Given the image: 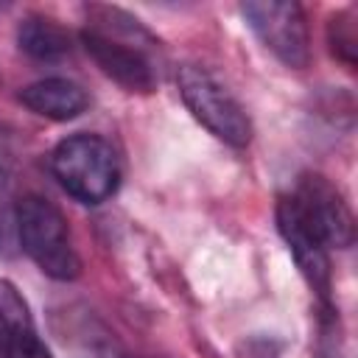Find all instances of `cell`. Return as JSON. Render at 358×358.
Returning a JSON list of instances; mask_svg holds the SVG:
<instances>
[{"label":"cell","instance_id":"obj_1","mask_svg":"<svg viewBox=\"0 0 358 358\" xmlns=\"http://www.w3.org/2000/svg\"><path fill=\"white\" fill-rule=\"evenodd\" d=\"M95 17L84 31L81 42L95 64L129 92H151L157 84V70L145 45L151 36L117 8H95Z\"/></svg>","mask_w":358,"mask_h":358},{"label":"cell","instance_id":"obj_2","mask_svg":"<svg viewBox=\"0 0 358 358\" xmlns=\"http://www.w3.org/2000/svg\"><path fill=\"white\" fill-rule=\"evenodd\" d=\"M17 243L53 280H76L81 274L67 221L45 196L28 193L17 199Z\"/></svg>","mask_w":358,"mask_h":358},{"label":"cell","instance_id":"obj_3","mask_svg":"<svg viewBox=\"0 0 358 358\" xmlns=\"http://www.w3.org/2000/svg\"><path fill=\"white\" fill-rule=\"evenodd\" d=\"M50 171L56 182L84 204L109 199L120 182L117 154L112 143L98 134H73L62 140L50 154Z\"/></svg>","mask_w":358,"mask_h":358},{"label":"cell","instance_id":"obj_4","mask_svg":"<svg viewBox=\"0 0 358 358\" xmlns=\"http://www.w3.org/2000/svg\"><path fill=\"white\" fill-rule=\"evenodd\" d=\"M176 87L179 95L185 101V106L190 109V115L218 140L229 143V145H246L252 140V123L243 112V106L238 103V98L227 90V84L213 76L207 67L201 64H182L176 70Z\"/></svg>","mask_w":358,"mask_h":358},{"label":"cell","instance_id":"obj_5","mask_svg":"<svg viewBox=\"0 0 358 358\" xmlns=\"http://www.w3.org/2000/svg\"><path fill=\"white\" fill-rule=\"evenodd\" d=\"M246 22L260 36V42L288 67L299 70L310 59V36L305 11L299 3L288 0H252L241 6Z\"/></svg>","mask_w":358,"mask_h":358},{"label":"cell","instance_id":"obj_6","mask_svg":"<svg viewBox=\"0 0 358 358\" xmlns=\"http://www.w3.org/2000/svg\"><path fill=\"white\" fill-rule=\"evenodd\" d=\"M291 196L296 199L302 215L316 229V235L324 241V246H336V249L352 246V241H355L352 213H350L347 201L341 199V193L324 176L305 173Z\"/></svg>","mask_w":358,"mask_h":358},{"label":"cell","instance_id":"obj_7","mask_svg":"<svg viewBox=\"0 0 358 358\" xmlns=\"http://www.w3.org/2000/svg\"><path fill=\"white\" fill-rule=\"evenodd\" d=\"M277 227L280 235L285 238L302 277L308 280V285L319 294L322 302L330 299V257H327V246L324 241L316 235V229L308 224V218L302 215L296 199L280 196L277 201Z\"/></svg>","mask_w":358,"mask_h":358},{"label":"cell","instance_id":"obj_8","mask_svg":"<svg viewBox=\"0 0 358 358\" xmlns=\"http://www.w3.org/2000/svg\"><path fill=\"white\" fill-rule=\"evenodd\" d=\"M0 358H53L36 336L28 302L8 280H0Z\"/></svg>","mask_w":358,"mask_h":358},{"label":"cell","instance_id":"obj_9","mask_svg":"<svg viewBox=\"0 0 358 358\" xmlns=\"http://www.w3.org/2000/svg\"><path fill=\"white\" fill-rule=\"evenodd\" d=\"M20 103L50 120H70L87 109L90 98L70 78H42L20 90Z\"/></svg>","mask_w":358,"mask_h":358},{"label":"cell","instance_id":"obj_10","mask_svg":"<svg viewBox=\"0 0 358 358\" xmlns=\"http://www.w3.org/2000/svg\"><path fill=\"white\" fill-rule=\"evenodd\" d=\"M17 42L28 56L39 62H56L67 56L73 48L70 34L56 20H48V17H25L17 28Z\"/></svg>","mask_w":358,"mask_h":358},{"label":"cell","instance_id":"obj_11","mask_svg":"<svg viewBox=\"0 0 358 358\" xmlns=\"http://www.w3.org/2000/svg\"><path fill=\"white\" fill-rule=\"evenodd\" d=\"M17 243V199L11 179V154L0 137V255H11Z\"/></svg>","mask_w":358,"mask_h":358},{"label":"cell","instance_id":"obj_12","mask_svg":"<svg viewBox=\"0 0 358 358\" xmlns=\"http://www.w3.org/2000/svg\"><path fill=\"white\" fill-rule=\"evenodd\" d=\"M330 48L338 59H344L347 64H355V31H352V20L350 11L336 14L330 20Z\"/></svg>","mask_w":358,"mask_h":358}]
</instances>
